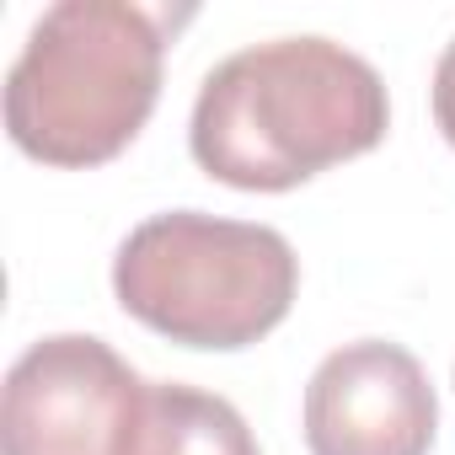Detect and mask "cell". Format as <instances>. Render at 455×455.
<instances>
[{
    "mask_svg": "<svg viewBox=\"0 0 455 455\" xmlns=\"http://www.w3.org/2000/svg\"><path fill=\"white\" fill-rule=\"evenodd\" d=\"M391 129L380 70L332 38H268L220 60L188 118L204 177L242 193H290L338 161L375 150Z\"/></svg>",
    "mask_w": 455,
    "mask_h": 455,
    "instance_id": "obj_1",
    "label": "cell"
},
{
    "mask_svg": "<svg viewBox=\"0 0 455 455\" xmlns=\"http://www.w3.org/2000/svg\"><path fill=\"white\" fill-rule=\"evenodd\" d=\"M193 6L60 0L6 70V134L44 166H102L150 124L172 33Z\"/></svg>",
    "mask_w": 455,
    "mask_h": 455,
    "instance_id": "obj_2",
    "label": "cell"
},
{
    "mask_svg": "<svg viewBox=\"0 0 455 455\" xmlns=\"http://www.w3.org/2000/svg\"><path fill=\"white\" fill-rule=\"evenodd\" d=\"M295 290L300 258L284 231L204 209L140 220L113 258L118 306L150 332L204 354H236L268 338L290 316Z\"/></svg>",
    "mask_w": 455,
    "mask_h": 455,
    "instance_id": "obj_3",
    "label": "cell"
},
{
    "mask_svg": "<svg viewBox=\"0 0 455 455\" xmlns=\"http://www.w3.org/2000/svg\"><path fill=\"white\" fill-rule=\"evenodd\" d=\"M145 380L86 332L38 338L0 396V455H124Z\"/></svg>",
    "mask_w": 455,
    "mask_h": 455,
    "instance_id": "obj_4",
    "label": "cell"
},
{
    "mask_svg": "<svg viewBox=\"0 0 455 455\" xmlns=\"http://www.w3.org/2000/svg\"><path fill=\"white\" fill-rule=\"evenodd\" d=\"M300 423L311 455H428L439 396L418 354L386 338H359L316 364Z\"/></svg>",
    "mask_w": 455,
    "mask_h": 455,
    "instance_id": "obj_5",
    "label": "cell"
},
{
    "mask_svg": "<svg viewBox=\"0 0 455 455\" xmlns=\"http://www.w3.org/2000/svg\"><path fill=\"white\" fill-rule=\"evenodd\" d=\"M124 455H263V450L247 418L225 396L182 380H145Z\"/></svg>",
    "mask_w": 455,
    "mask_h": 455,
    "instance_id": "obj_6",
    "label": "cell"
},
{
    "mask_svg": "<svg viewBox=\"0 0 455 455\" xmlns=\"http://www.w3.org/2000/svg\"><path fill=\"white\" fill-rule=\"evenodd\" d=\"M434 124H439V134L450 140V150H455V38L444 44V54H439V65H434Z\"/></svg>",
    "mask_w": 455,
    "mask_h": 455,
    "instance_id": "obj_7",
    "label": "cell"
}]
</instances>
